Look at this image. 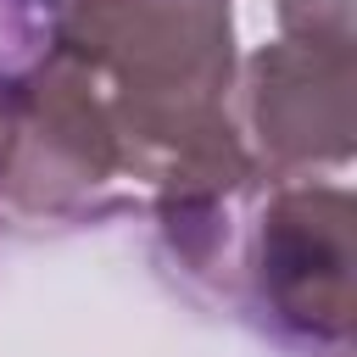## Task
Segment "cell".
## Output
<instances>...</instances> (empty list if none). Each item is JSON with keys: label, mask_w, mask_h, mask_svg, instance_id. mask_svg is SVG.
Segmentation results:
<instances>
[{"label": "cell", "mask_w": 357, "mask_h": 357, "mask_svg": "<svg viewBox=\"0 0 357 357\" xmlns=\"http://www.w3.org/2000/svg\"><path fill=\"white\" fill-rule=\"evenodd\" d=\"M279 33L357 45V33H351V0H279Z\"/></svg>", "instance_id": "obj_4"}, {"label": "cell", "mask_w": 357, "mask_h": 357, "mask_svg": "<svg viewBox=\"0 0 357 357\" xmlns=\"http://www.w3.org/2000/svg\"><path fill=\"white\" fill-rule=\"evenodd\" d=\"M56 6H61V0H56Z\"/></svg>", "instance_id": "obj_5"}, {"label": "cell", "mask_w": 357, "mask_h": 357, "mask_svg": "<svg viewBox=\"0 0 357 357\" xmlns=\"http://www.w3.org/2000/svg\"><path fill=\"white\" fill-rule=\"evenodd\" d=\"M240 134L251 162L268 173L335 167L357 145V45L279 33L245 61Z\"/></svg>", "instance_id": "obj_2"}, {"label": "cell", "mask_w": 357, "mask_h": 357, "mask_svg": "<svg viewBox=\"0 0 357 357\" xmlns=\"http://www.w3.org/2000/svg\"><path fill=\"white\" fill-rule=\"evenodd\" d=\"M117 178L128 167L112 112L89 73L50 45L0 112V206L17 218H73L95 212Z\"/></svg>", "instance_id": "obj_1"}, {"label": "cell", "mask_w": 357, "mask_h": 357, "mask_svg": "<svg viewBox=\"0 0 357 357\" xmlns=\"http://www.w3.org/2000/svg\"><path fill=\"white\" fill-rule=\"evenodd\" d=\"M351 229L357 206L340 184L273 190L251 234V279L284 329L329 346L351 335Z\"/></svg>", "instance_id": "obj_3"}]
</instances>
